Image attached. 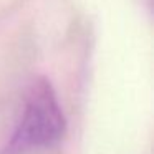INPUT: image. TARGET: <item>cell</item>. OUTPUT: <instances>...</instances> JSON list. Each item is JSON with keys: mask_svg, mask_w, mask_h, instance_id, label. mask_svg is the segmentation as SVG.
Listing matches in <instances>:
<instances>
[{"mask_svg": "<svg viewBox=\"0 0 154 154\" xmlns=\"http://www.w3.org/2000/svg\"><path fill=\"white\" fill-rule=\"evenodd\" d=\"M65 116L50 81L37 80L28 91L25 109L8 144L10 152H25L57 144L65 133Z\"/></svg>", "mask_w": 154, "mask_h": 154, "instance_id": "1", "label": "cell"}]
</instances>
